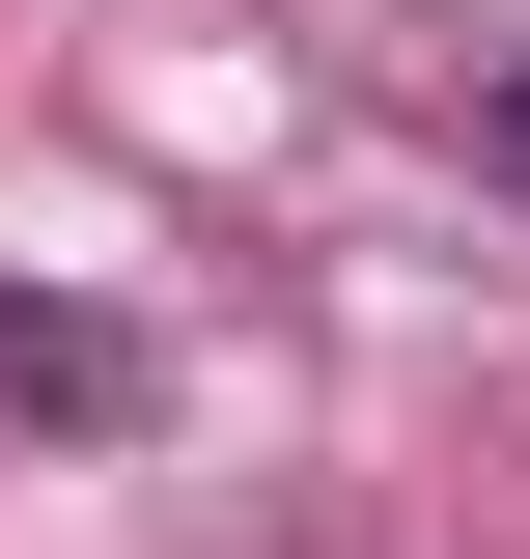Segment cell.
Wrapping results in <instances>:
<instances>
[{
	"mask_svg": "<svg viewBox=\"0 0 530 559\" xmlns=\"http://www.w3.org/2000/svg\"><path fill=\"white\" fill-rule=\"evenodd\" d=\"M474 140H503V168H530V84H503V112H474Z\"/></svg>",
	"mask_w": 530,
	"mask_h": 559,
	"instance_id": "cell-1",
	"label": "cell"
}]
</instances>
